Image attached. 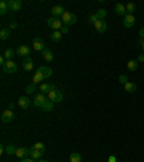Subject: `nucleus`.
<instances>
[{
    "instance_id": "nucleus-1",
    "label": "nucleus",
    "mask_w": 144,
    "mask_h": 162,
    "mask_svg": "<svg viewBox=\"0 0 144 162\" xmlns=\"http://www.w3.org/2000/svg\"><path fill=\"white\" fill-rule=\"evenodd\" d=\"M76 21H78V17H76V15L72 12H65L62 15V22H63V25H66V26L75 25Z\"/></svg>"
},
{
    "instance_id": "nucleus-2",
    "label": "nucleus",
    "mask_w": 144,
    "mask_h": 162,
    "mask_svg": "<svg viewBox=\"0 0 144 162\" xmlns=\"http://www.w3.org/2000/svg\"><path fill=\"white\" fill-rule=\"evenodd\" d=\"M46 25L49 26V28H52L54 30H61V28L63 26V22L59 19V17H49L48 21H46Z\"/></svg>"
},
{
    "instance_id": "nucleus-3",
    "label": "nucleus",
    "mask_w": 144,
    "mask_h": 162,
    "mask_svg": "<svg viewBox=\"0 0 144 162\" xmlns=\"http://www.w3.org/2000/svg\"><path fill=\"white\" fill-rule=\"evenodd\" d=\"M2 68H3V72H6V74H15L17 71V64L13 59H10V61H6V64Z\"/></svg>"
},
{
    "instance_id": "nucleus-4",
    "label": "nucleus",
    "mask_w": 144,
    "mask_h": 162,
    "mask_svg": "<svg viewBox=\"0 0 144 162\" xmlns=\"http://www.w3.org/2000/svg\"><path fill=\"white\" fill-rule=\"evenodd\" d=\"M48 99H49L50 101H54V103H61L62 100H63V96H62V93L56 88L54 91L48 93Z\"/></svg>"
},
{
    "instance_id": "nucleus-5",
    "label": "nucleus",
    "mask_w": 144,
    "mask_h": 162,
    "mask_svg": "<svg viewBox=\"0 0 144 162\" xmlns=\"http://www.w3.org/2000/svg\"><path fill=\"white\" fill-rule=\"evenodd\" d=\"M33 49L39 51V52H43V51L46 49L45 42H43V39H42L41 36H36L35 39H33Z\"/></svg>"
},
{
    "instance_id": "nucleus-6",
    "label": "nucleus",
    "mask_w": 144,
    "mask_h": 162,
    "mask_svg": "<svg viewBox=\"0 0 144 162\" xmlns=\"http://www.w3.org/2000/svg\"><path fill=\"white\" fill-rule=\"evenodd\" d=\"M16 54L19 55V57H25V58H28L29 55H30V46H28V45H20V46H17Z\"/></svg>"
},
{
    "instance_id": "nucleus-7",
    "label": "nucleus",
    "mask_w": 144,
    "mask_h": 162,
    "mask_svg": "<svg viewBox=\"0 0 144 162\" xmlns=\"http://www.w3.org/2000/svg\"><path fill=\"white\" fill-rule=\"evenodd\" d=\"M48 99V97L43 94V93H39V94H36V96L33 97V101H32V104L35 106V107H41L42 104H43V101Z\"/></svg>"
},
{
    "instance_id": "nucleus-8",
    "label": "nucleus",
    "mask_w": 144,
    "mask_h": 162,
    "mask_svg": "<svg viewBox=\"0 0 144 162\" xmlns=\"http://www.w3.org/2000/svg\"><path fill=\"white\" fill-rule=\"evenodd\" d=\"M13 119H15V113H13V110H4L3 113H2V122L3 123H9V122H12Z\"/></svg>"
},
{
    "instance_id": "nucleus-9",
    "label": "nucleus",
    "mask_w": 144,
    "mask_h": 162,
    "mask_svg": "<svg viewBox=\"0 0 144 162\" xmlns=\"http://www.w3.org/2000/svg\"><path fill=\"white\" fill-rule=\"evenodd\" d=\"M66 10L63 9V6H61V4H56V6H54V7L50 9V13H52V16L54 17H62V15L65 13Z\"/></svg>"
},
{
    "instance_id": "nucleus-10",
    "label": "nucleus",
    "mask_w": 144,
    "mask_h": 162,
    "mask_svg": "<svg viewBox=\"0 0 144 162\" xmlns=\"http://www.w3.org/2000/svg\"><path fill=\"white\" fill-rule=\"evenodd\" d=\"M124 28H131L133 25H134V23H136V16H134V15H125V16H124Z\"/></svg>"
},
{
    "instance_id": "nucleus-11",
    "label": "nucleus",
    "mask_w": 144,
    "mask_h": 162,
    "mask_svg": "<svg viewBox=\"0 0 144 162\" xmlns=\"http://www.w3.org/2000/svg\"><path fill=\"white\" fill-rule=\"evenodd\" d=\"M17 104H19V107H20V109H28L29 106L32 104V101H30V99H29L28 96H20V97H19Z\"/></svg>"
},
{
    "instance_id": "nucleus-12",
    "label": "nucleus",
    "mask_w": 144,
    "mask_h": 162,
    "mask_svg": "<svg viewBox=\"0 0 144 162\" xmlns=\"http://www.w3.org/2000/svg\"><path fill=\"white\" fill-rule=\"evenodd\" d=\"M54 90H56V87H55V84L54 83H42L41 84V91L43 93V94H48V93L50 91H54Z\"/></svg>"
},
{
    "instance_id": "nucleus-13",
    "label": "nucleus",
    "mask_w": 144,
    "mask_h": 162,
    "mask_svg": "<svg viewBox=\"0 0 144 162\" xmlns=\"http://www.w3.org/2000/svg\"><path fill=\"white\" fill-rule=\"evenodd\" d=\"M22 7V0H9V9L12 12H19Z\"/></svg>"
},
{
    "instance_id": "nucleus-14",
    "label": "nucleus",
    "mask_w": 144,
    "mask_h": 162,
    "mask_svg": "<svg viewBox=\"0 0 144 162\" xmlns=\"http://www.w3.org/2000/svg\"><path fill=\"white\" fill-rule=\"evenodd\" d=\"M33 67H35V62H33V59L30 58V57H28V58L23 59V62H22V68L25 71H32Z\"/></svg>"
},
{
    "instance_id": "nucleus-15",
    "label": "nucleus",
    "mask_w": 144,
    "mask_h": 162,
    "mask_svg": "<svg viewBox=\"0 0 144 162\" xmlns=\"http://www.w3.org/2000/svg\"><path fill=\"white\" fill-rule=\"evenodd\" d=\"M114 12L117 13V15H120V16H125V15H127V9H125V6H124L123 3H115Z\"/></svg>"
},
{
    "instance_id": "nucleus-16",
    "label": "nucleus",
    "mask_w": 144,
    "mask_h": 162,
    "mask_svg": "<svg viewBox=\"0 0 144 162\" xmlns=\"http://www.w3.org/2000/svg\"><path fill=\"white\" fill-rule=\"evenodd\" d=\"M37 71H39V72H42L45 78H50V77L54 75V71H52V68H49V67H43V65H42V67H39V68H37Z\"/></svg>"
},
{
    "instance_id": "nucleus-17",
    "label": "nucleus",
    "mask_w": 144,
    "mask_h": 162,
    "mask_svg": "<svg viewBox=\"0 0 144 162\" xmlns=\"http://www.w3.org/2000/svg\"><path fill=\"white\" fill-rule=\"evenodd\" d=\"M16 156L20 159L26 158V156H30V149H28V148H17Z\"/></svg>"
},
{
    "instance_id": "nucleus-18",
    "label": "nucleus",
    "mask_w": 144,
    "mask_h": 162,
    "mask_svg": "<svg viewBox=\"0 0 144 162\" xmlns=\"http://www.w3.org/2000/svg\"><path fill=\"white\" fill-rule=\"evenodd\" d=\"M54 107H55V103H54V101H50L49 99H46L45 101H43V104L41 106V109H42V110H45V112H52Z\"/></svg>"
},
{
    "instance_id": "nucleus-19",
    "label": "nucleus",
    "mask_w": 144,
    "mask_h": 162,
    "mask_svg": "<svg viewBox=\"0 0 144 162\" xmlns=\"http://www.w3.org/2000/svg\"><path fill=\"white\" fill-rule=\"evenodd\" d=\"M94 26H95V29L98 30L99 33H104L105 30H107V22H105V21H98Z\"/></svg>"
},
{
    "instance_id": "nucleus-20",
    "label": "nucleus",
    "mask_w": 144,
    "mask_h": 162,
    "mask_svg": "<svg viewBox=\"0 0 144 162\" xmlns=\"http://www.w3.org/2000/svg\"><path fill=\"white\" fill-rule=\"evenodd\" d=\"M10 36H12V30L9 29V28H2V30H0V39L2 41H6Z\"/></svg>"
},
{
    "instance_id": "nucleus-21",
    "label": "nucleus",
    "mask_w": 144,
    "mask_h": 162,
    "mask_svg": "<svg viewBox=\"0 0 144 162\" xmlns=\"http://www.w3.org/2000/svg\"><path fill=\"white\" fill-rule=\"evenodd\" d=\"M9 10H10V9H9V0H2V2H0V15L3 16V15H6Z\"/></svg>"
},
{
    "instance_id": "nucleus-22",
    "label": "nucleus",
    "mask_w": 144,
    "mask_h": 162,
    "mask_svg": "<svg viewBox=\"0 0 144 162\" xmlns=\"http://www.w3.org/2000/svg\"><path fill=\"white\" fill-rule=\"evenodd\" d=\"M42 155H43V152H39V150L30 148V158H32L33 161H41Z\"/></svg>"
},
{
    "instance_id": "nucleus-23",
    "label": "nucleus",
    "mask_w": 144,
    "mask_h": 162,
    "mask_svg": "<svg viewBox=\"0 0 144 162\" xmlns=\"http://www.w3.org/2000/svg\"><path fill=\"white\" fill-rule=\"evenodd\" d=\"M42 55H43L45 61H48V62H52V61H54V54H52V51H50L49 48H46V49L42 52Z\"/></svg>"
},
{
    "instance_id": "nucleus-24",
    "label": "nucleus",
    "mask_w": 144,
    "mask_h": 162,
    "mask_svg": "<svg viewBox=\"0 0 144 162\" xmlns=\"http://www.w3.org/2000/svg\"><path fill=\"white\" fill-rule=\"evenodd\" d=\"M124 88H125V91H127V93H136V90H137V84L131 83V81H128V83L124 84Z\"/></svg>"
},
{
    "instance_id": "nucleus-25",
    "label": "nucleus",
    "mask_w": 144,
    "mask_h": 162,
    "mask_svg": "<svg viewBox=\"0 0 144 162\" xmlns=\"http://www.w3.org/2000/svg\"><path fill=\"white\" fill-rule=\"evenodd\" d=\"M45 80V77H43V74L42 72H39V71L36 70V72H35V75H33V80H32V83H35V84H39V83H42Z\"/></svg>"
},
{
    "instance_id": "nucleus-26",
    "label": "nucleus",
    "mask_w": 144,
    "mask_h": 162,
    "mask_svg": "<svg viewBox=\"0 0 144 162\" xmlns=\"http://www.w3.org/2000/svg\"><path fill=\"white\" fill-rule=\"evenodd\" d=\"M127 68H128V71H136L138 68V61L137 59H130L127 62Z\"/></svg>"
},
{
    "instance_id": "nucleus-27",
    "label": "nucleus",
    "mask_w": 144,
    "mask_h": 162,
    "mask_svg": "<svg viewBox=\"0 0 144 162\" xmlns=\"http://www.w3.org/2000/svg\"><path fill=\"white\" fill-rule=\"evenodd\" d=\"M62 36H63V35L61 33V30H54L52 35H50V39H52L54 42H59L62 39Z\"/></svg>"
},
{
    "instance_id": "nucleus-28",
    "label": "nucleus",
    "mask_w": 144,
    "mask_h": 162,
    "mask_svg": "<svg viewBox=\"0 0 144 162\" xmlns=\"http://www.w3.org/2000/svg\"><path fill=\"white\" fill-rule=\"evenodd\" d=\"M81 161H82V156L78 152H72L69 155V162H81Z\"/></svg>"
},
{
    "instance_id": "nucleus-29",
    "label": "nucleus",
    "mask_w": 144,
    "mask_h": 162,
    "mask_svg": "<svg viewBox=\"0 0 144 162\" xmlns=\"http://www.w3.org/2000/svg\"><path fill=\"white\" fill-rule=\"evenodd\" d=\"M15 54H16V52H15V51L12 49V48H7V49L4 51V55H3V57H4L6 59H7V61H10V59H12L13 57H15Z\"/></svg>"
},
{
    "instance_id": "nucleus-30",
    "label": "nucleus",
    "mask_w": 144,
    "mask_h": 162,
    "mask_svg": "<svg viewBox=\"0 0 144 162\" xmlns=\"http://www.w3.org/2000/svg\"><path fill=\"white\" fill-rule=\"evenodd\" d=\"M16 150H17V148L15 145H12V143H9L6 146V154L7 155H16Z\"/></svg>"
},
{
    "instance_id": "nucleus-31",
    "label": "nucleus",
    "mask_w": 144,
    "mask_h": 162,
    "mask_svg": "<svg viewBox=\"0 0 144 162\" xmlns=\"http://www.w3.org/2000/svg\"><path fill=\"white\" fill-rule=\"evenodd\" d=\"M125 9H127V13H128V15H133V13L136 12V3L130 2V3L125 4Z\"/></svg>"
},
{
    "instance_id": "nucleus-32",
    "label": "nucleus",
    "mask_w": 144,
    "mask_h": 162,
    "mask_svg": "<svg viewBox=\"0 0 144 162\" xmlns=\"http://www.w3.org/2000/svg\"><path fill=\"white\" fill-rule=\"evenodd\" d=\"M32 148L39 150V152H45V145H43V142H36V143H33Z\"/></svg>"
},
{
    "instance_id": "nucleus-33",
    "label": "nucleus",
    "mask_w": 144,
    "mask_h": 162,
    "mask_svg": "<svg viewBox=\"0 0 144 162\" xmlns=\"http://www.w3.org/2000/svg\"><path fill=\"white\" fill-rule=\"evenodd\" d=\"M97 16H98L99 21H104L105 19V16H107V10L105 9H99V10H97V13H95Z\"/></svg>"
},
{
    "instance_id": "nucleus-34",
    "label": "nucleus",
    "mask_w": 144,
    "mask_h": 162,
    "mask_svg": "<svg viewBox=\"0 0 144 162\" xmlns=\"http://www.w3.org/2000/svg\"><path fill=\"white\" fill-rule=\"evenodd\" d=\"M36 86H37V84H35V83H32L30 86H28V87H26V94H32V93H35Z\"/></svg>"
},
{
    "instance_id": "nucleus-35",
    "label": "nucleus",
    "mask_w": 144,
    "mask_h": 162,
    "mask_svg": "<svg viewBox=\"0 0 144 162\" xmlns=\"http://www.w3.org/2000/svg\"><path fill=\"white\" fill-rule=\"evenodd\" d=\"M98 21H99V19H98V16H97V15H89V16H88V22H89L91 25H95Z\"/></svg>"
},
{
    "instance_id": "nucleus-36",
    "label": "nucleus",
    "mask_w": 144,
    "mask_h": 162,
    "mask_svg": "<svg viewBox=\"0 0 144 162\" xmlns=\"http://www.w3.org/2000/svg\"><path fill=\"white\" fill-rule=\"evenodd\" d=\"M118 81H120V83H121V84H123V86H124V84H125V83H128L127 75H125V74H121V75H120V77H118Z\"/></svg>"
},
{
    "instance_id": "nucleus-37",
    "label": "nucleus",
    "mask_w": 144,
    "mask_h": 162,
    "mask_svg": "<svg viewBox=\"0 0 144 162\" xmlns=\"http://www.w3.org/2000/svg\"><path fill=\"white\" fill-rule=\"evenodd\" d=\"M17 28V22L16 21H10V23H9V29H16Z\"/></svg>"
},
{
    "instance_id": "nucleus-38",
    "label": "nucleus",
    "mask_w": 144,
    "mask_h": 162,
    "mask_svg": "<svg viewBox=\"0 0 144 162\" xmlns=\"http://www.w3.org/2000/svg\"><path fill=\"white\" fill-rule=\"evenodd\" d=\"M68 32H69V26L63 25V26H62V28H61V33H62V35H66V33H68Z\"/></svg>"
},
{
    "instance_id": "nucleus-39",
    "label": "nucleus",
    "mask_w": 144,
    "mask_h": 162,
    "mask_svg": "<svg viewBox=\"0 0 144 162\" xmlns=\"http://www.w3.org/2000/svg\"><path fill=\"white\" fill-rule=\"evenodd\" d=\"M137 61H138V64H140V62H144V54L138 55V57H137Z\"/></svg>"
},
{
    "instance_id": "nucleus-40",
    "label": "nucleus",
    "mask_w": 144,
    "mask_h": 162,
    "mask_svg": "<svg viewBox=\"0 0 144 162\" xmlns=\"http://www.w3.org/2000/svg\"><path fill=\"white\" fill-rule=\"evenodd\" d=\"M138 45L141 46V49H143V52H144V39H141V38L138 39Z\"/></svg>"
},
{
    "instance_id": "nucleus-41",
    "label": "nucleus",
    "mask_w": 144,
    "mask_h": 162,
    "mask_svg": "<svg viewBox=\"0 0 144 162\" xmlns=\"http://www.w3.org/2000/svg\"><path fill=\"white\" fill-rule=\"evenodd\" d=\"M108 162H117V158L114 155H111V156H108Z\"/></svg>"
},
{
    "instance_id": "nucleus-42",
    "label": "nucleus",
    "mask_w": 144,
    "mask_h": 162,
    "mask_svg": "<svg viewBox=\"0 0 144 162\" xmlns=\"http://www.w3.org/2000/svg\"><path fill=\"white\" fill-rule=\"evenodd\" d=\"M138 35H140V38H141V39H144V28H141V29H140Z\"/></svg>"
},
{
    "instance_id": "nucleus-43",
    "label": "nucleus",
    "mask_w": 144,
    "mask_h": 162,
    "mask_svg": "<svg viewBox=\"0 0 144 162\" xmlns=\"http://www.w3.org/2000/svg\"><path fill=\"white\" fill-rule=\"evenodd\" d=\"M20 162H33V159L32 158H23V159H20Z\"/></svg>"
},
{
    "instance_id": "nucleus-44",
    "label": "nucleus",
    "mask_w": 144,
    "mask_h": 162,
    "mask_svg": "<svg viewBox=\"0 0 144 162\" xmlns=\"http://www.w3.org/2000/svg\"><path fill=\"white\" fill-rule=\"evenodd\" d=\"M15 106H16L15 103H9V110H13V109H15Z\"/></svg>"
},
{
    "instance_id": "nucleus-45",
    "label": "nucleus",
    "mask_w": 144,
    "mask_h": 162,
    "mask_svg": "<svg viewBox=\"0 0 144 162\" xmlns=\"http://www.w3.org/2000/svg\"><path fill=\"white\" fill-rule=\"evenodd\" d=\"M37 162H48V161H45V159H41V161H37Z\"/></svg>"
}]
</instances>
